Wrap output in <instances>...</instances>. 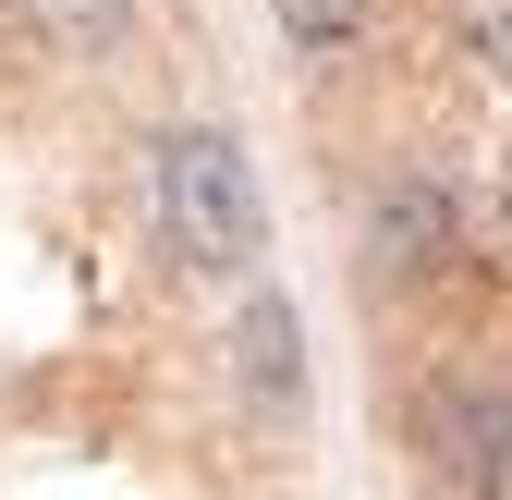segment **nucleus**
Segmentation results:
<instances>
[{
	"mask_svg": "<svg viewBox=\"0 0 512 500\" xmlns=\"http://www.w3.org/2000/svg\"><path fill=\"white\" fill-rule=\"evenodd\" d=\"M147 196H159V244L196 281H244L269 257V196H256V159L220 135V122H171L159 159H147Z\"/></svg>",
	"mask_w": 512,
	"mask_h": 500,
	"instance_id": "f257e3e1",
	"label": "nucleus"
},
{
	"mask_svg": "<svg viewBox=\"0 0 512 500\" xmlns=\"http://www.w3.org/2000/svg\"><path fill=\"white\" fill-rule=\"evenodd\" d=\"M415 440H427V464H439L452 500H512V379H476V366L427 379Z\"/></svg>",
	"mask_w": 512,
	"mask_h": 500,
	"instance_id": "f03ea898",
	"label": "nucleus"
},
{
	"mask_svg": "<svg viewBox=\"0 0 512 500\" xmlns=\"http://www.w3.org/2000/svg\"><path fill=\"white\" fill-rule=\"evenodd\" d=\"M452 257H464V208L439 196L427 171L378 183V208H366V281H378V293H427Z\"/></svg>",
	"mask_w": 512,
	"mask_h": 500,
	"instance_id": "7ed1b4c3",
	"label": "nucleus"
},
{
	"mask_svg": "<svg viewBox=\"0 0 512 500\" xmlns=\"http://www.w3.org/2000/svg\"><path fill=\"white\" fill-rule=\"evenodd\" d=\"M232 354H244V403L293 427V415H305V330H293V305H281V293H256V305H244Z\"/></svg>",
	"mask_w": 512,
	"mask_h": 500,
	"instance_id": "20e7f679",
	"label": "nucleus"
},
{
	"mask_svg": "<svg viewBox=\"0 0 512 500\" xmlns=\"http://www.w3.org/2000/svg\"><path fill=\"white\" fill-rule=\"evenodd\" d=\"M269 25H281L293 61H354L378 37V0H269Z\"/></svg>",
	"mask_w": 512,
	"mask_h": 500,
	"instance_id": "39448f33",
	"label": "nucleus"
},
{
	"mask_svg": "<svg viewBox=\"0 0 512 500\" xmlns=\"http://www.w3.org/2000/svg\"><path fill=\"white\" fill-rule=\"evenodd\" d=\"M25 13H37V37H49V49L98 61V49H122V25H135V0H25Z\"/></svg>",
	"mask_w": 512,
	"mask_h": 500,
	"instance_id": "423d86ee",
	"label": "nucleus"
}]
</instances>
